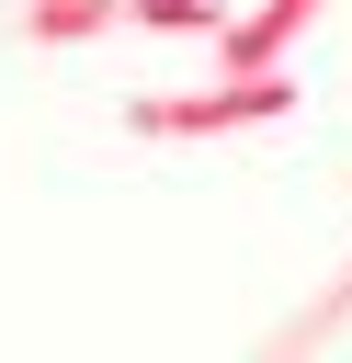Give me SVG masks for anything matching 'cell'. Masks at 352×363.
<instances>
[]
</instances>
